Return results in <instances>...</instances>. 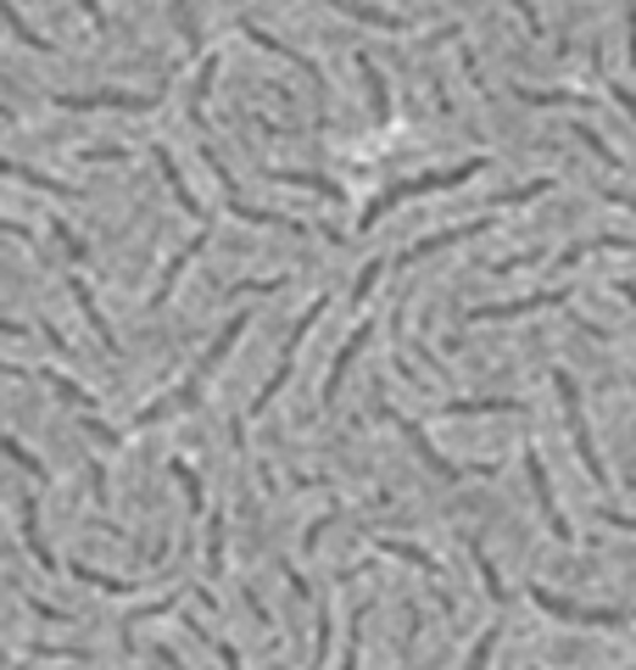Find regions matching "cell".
Instances as JSON below:
<instances>
[{"label": "cell", "mask_w": 636, "mask_h": 670, "mask_svg": "<svg viewBox=\"0 0 636 670\" xmlns=\"http://www.w3.org/2000/svg\"><path fill=\"white\" fill-rule=\"evenodd\" d=\"M173 12H179V34H185V45L196 51V45H202V23H196V7H191V0H173Z\"/></svg>", "instance_id": "5bb4252c"}, {"label": "cell", "mask_w": 636, "mask_h": 670, "mask_svg": "<svg viewBox=\"0 0 636 670\" xmlns=\"http://www.w3.org/2000/svg\"><path fill=\"white\" fill-rule=\"evenodd\" d=\"M67 575H73V581H84V586H101V593H112V598L134 593L129 581H118V575H101V570H89V564H67Z\"/></svg>", "instance_id": "8fae6325"}, {"label": "cell", "mask_w": 636, "mask_h": 670, "mask_svg": "<svg viewBox=\"0 0 636 670\" xmlns=\"http://www.w3.org/2000/svg\"><path fill=\"white\" fill-rule=\"evenodd\" d=\"M78 7H84V18L96 23V29H107V12H101V0H78Z\"/></svg>", "instance_id": "2e32d148"}, {"label": "cell", "mask_w": 636, "mask_h": 670, "mask_svg": "<svg viewBox=\"0 0 636 670\" xmlns=\"http://www.w3.org/2000/svg\"><path fill=\"white\" fill-rule=\"evenodd\" d=\"M23 548L40 559V570H62V559L45 548V537H40V502L34 497H23Z\"/></svg>", "instance_id": "8992f818"}, {"label": "cell", "mask_w": 636, "mask_h": 670, "mask_svg": "<svg viewBox=\"0 0 636 670\" xmlns=\"http://www.w3.org/2000/svg\"><path fill=\"white\" fill-rule=\"evenodd\" d=\"M246 324H251V313H235V318H229V324L218 329V342H213V347L202 353V364H196V369H191L185 380H179V386H173L168 397H157V402H151V408L140 413V425H157V419H168V413H185V408H191V402L202 397V386H207V380L218 375V364L229 358V347H235L240 335H246Z\"/></svg>", "instance_id": "6da1fadb"}, {"label": "cell", "mask_w": 636, "mask_h": 670, "mask_svg": "<svg viewBox=\"0 0 636 670\" xmlns=\"http://www.w3.org/2000/svg\"><path fill=\"white\" fill-rule=\"evenodd\" d=\"M151 156H157V168H162V180L173 185V202H179V207H185L191 218H202V202L191 196V185H185V174H179V168H173V156H168V145H157Z\"/></svg>", "instance_id": "ba28073f"}, {"label": "cell", "mask_w": 636, "mask_h": 670, "mask_svg": "<svg viewBox=\"0 0 636 670\" xmlns=\"http://www.w3.org/2000/svg\"><path fill=\"white\" fill-rule=\"evenodd\" d=\"M202 251H207V235H191V246H185V251H179V258H173L168 269H162V280H157V291H151V307H162V302L173 296V285H179V274H185V269H191V263L202 258Z\"/></svg>", "instance_id": "5b68a950"}, {"label": "cell", "mask_w": 636, "mask_h": 670, "mask_svg": "<svg viewBox=\"0 0 636 670\" xmlns=\"http://www.w3.org/2000/svg\"><path fill=\"white\" fill-rule=\"evenodd\" d=\"M0 453H7L18 469H29V475H40V480H45V464H40V458H34V453H29L18 436H7V431H0Z\"/></svg>", "instance_id": "7c38bea8"}, {"label": "cell", "mask_w": 636, "mask_h": 670, "mask_svg": "<svg viewBox=\"0 0 636 670\" xmlns=\"http://www.w3.org/2000/svg\"><path fill=\"white\" fill-rule=\"evenodd\" d=\"M162 96H134V90H84V96H56V107L67 112H101V107H118V112H151Z\"/></svg>", "instance_id": "277c9868"}, {"label": "cell", "mask_w": 636, "mask_h": 670, "mask_svg": "<svg viewBox=\"0 0 636 670\" xmlns=\"http://www.w3.org/2000/svg\"><path fill=\"white\" fill-rule=\"evenodd\" d=\"M73 296H78V307H84V324L96 329V342H101L107 353H118V335H112V324L101 318V307H96V296H89V285H84V280H73Z\"/></svg>", "instance_id": "52a82bcc"}, {"label": "cell", "mask_w": 636, "mask_h": 670, "mask_svg": "<svg viewBox=\"0 0 636 670\" xmlns=\"http://www.w3.org/2000/svg\"><path fill=\"white\" fill-rule=\"evenodd\" d=\"M0 174H7V180H23V185H34V191H51V196H67L62 180L40 174V168H23V162H12V156H0Z\"/></svg>", "instance_id": "9c48e42d"}, {"label": "cell", "mask_w": 636, "mask_h": 670, "mask_svg": "<svg viewBox=\"0 0 636 670\" xmlns=\"http://www.w3.org/2000/svg\"><path fill=\"white\" fill-rule=\"evenodd\" d=\"M330 307H335V291L313 296V302H308V313H302V318L291 324V335H285V347H280V364H274V375H268V380H262V391L251 397V419H257V413H262L268 402H274V397H280V391L291 386V375H297V353H302V342H308V329H313V324H319V318H324Z\"/></svg>", "instance_id": "7a4b0ae2"}, {"label": "cell", "mask_w": 636, "mask_h": 670, "mask_svg": "<svg viewBox=\"0 0 636 670\" xmlns=\"http://www.w3.org/2000/svg\"><path fill=\"white\" fill-rule=\"evenodd\" d=\"M319 653H324V648H319ZM308 670H319V659H313V664H308Z\"/></svg>", "instance_id": "ac0fdd59"}, {"label": "cell", "mask_w": 636, "mask_h": 670, "mask_svg": "<svg viewBox=\"0 0 636 670\" xmlns=\"http://www.w3.org/2000/svg\"><path fill=\"white\" fill-rule=\"evenodd\" d=\"M207 570H224V515H213L207 526Z\"/></svg>", "instance_id": "9a60e30c"}, {"label": "cell", "mask_w": 636, "mask_h": 670, "mask_svg": "<svg viewBox=\"0 0 636 670\" xmlns=\"http://www.w3.org/2000/svg\"><path fill=\"white\" fill-rule=\"evenodd\" d=\"M324 7H335L341 18H352V23H363V29H375V34H391V40L419 34V23H413V18L386 12V7H375V0H324Z\"/></svg>", "instance_id": "3957f363"}, {"label": "cell", "mask_w": 636, "mask_h": 670, "mask_svg": "<svg viewBox=\"0 0 636 670\" xmlns=\"http://www.w3.org/2000/svg\"><path fill=\"white\" fill-rule=\"evenodd\" d=\"M0 664H12V659H7V653H0Z\"/></svg>", "instance_id": "ffe728a7"}, {"label": "cell", "mask_w": 636, "mask_h": 670, "mask_svg": "<svg viewBox=\"0 0 636 670\" xmlns=\"http://www.w3.org/2000/svg\"><path fill=\"white\" fill-rule=\"evenodd\" d=\"M0 118H12V112H7V107H0Z\"/></svg>", "instance_id": "d6986e66"}, {"label": "cell", "mask_w": 636, "mask_h": 670, "mask_svg": "<svg viewBox=\"0 0 636 670\" xmlns=\"http://www.w3.org/2000/svg\"><path fill=\"white\" fill-rule=\"evenodd\" d=\"M168 469H173V480H179V486H185V497H191V509H207V497H202V480H196V469H191L185 458H173Z\"/></svg>", "instance_id": "4fadbf2b"}, {"label": "cell", "mask_w": 636, "mask_h": 670, "mask_svg": "<svg viewBox=\"0 0 636 670\" xmlns=\"http://www.w3.org/2000/svg\"><path fill=\"white\" fill-rule=\"evenodd\" d=\"M0 335H23V324L18 318H0Z\"/></svg>", "instance_id": "e0dca14e"}, {"label": "cell", "mask_w": 636, "mask_h": 670, "mask_svg": "<svg viewBox=\"0 0 636 670\" xmlns=\"http://www.w3.org/2000/svg\"><path fill=\"white\" fill-rule=\"evenodd\" d=\"M0 23H7V29H12L23 45H34V51H51V40H45L40 29H29V23H23V12L12 7V0H0Z\"/></svg>", "instance_id": "30bf717a"}]
</instances>
